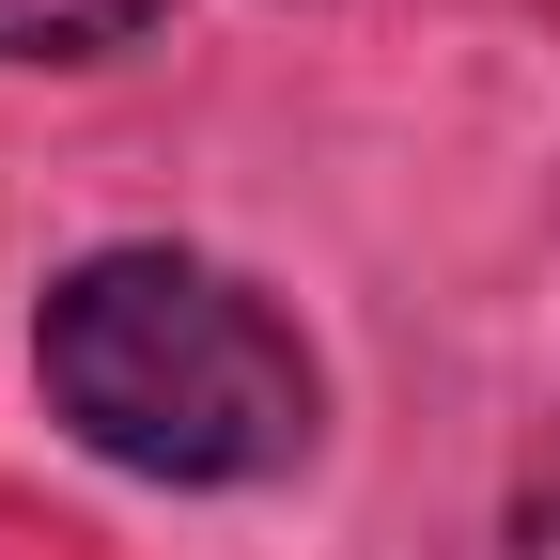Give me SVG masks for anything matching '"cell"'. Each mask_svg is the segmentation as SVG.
<instances>
[{"instance_id": "cell-1", "label": "cell", "mask_w": 560, "mask_h": 560, "mask_svg": "<svg viewBox=\"0 0 560 560\" xmlns=\"http://www.w3.org/2000/svg\"><path fill=\"white\" fill-rule=\"evenodd\" d=\"M47 420L140 482H280L312 452V342L202 249H94L32 312Z\"/></svg>"}, {"instance_id": "cell-2", "label": "cell", "mask_w": 560, "mask_h": 560, "mask_svg": "<svg viewBox=\"0 0 560 560\" xmlns=\"http://www.w3.org/2000/svg\"><path fill=\"white\" fill-rule=\"evenodd\" d=\"M172 0H0V62H94L125 32H156Z\"/></svg>"}, {"instance_id": "cell-3", "label": "cell", "mask_w": 560, "mask_h": 560, "mask_svg": "<svg viewBox=\"0 0 560 560\" xmlns=\"http://www.w3.org/2000/svg\"><path fill=\"white\" fill-rule=\"evenodd\" d=\"M514 529H529V560H560V420H545V452H529V499H514Z\"/></svg>"}]
</instances>
